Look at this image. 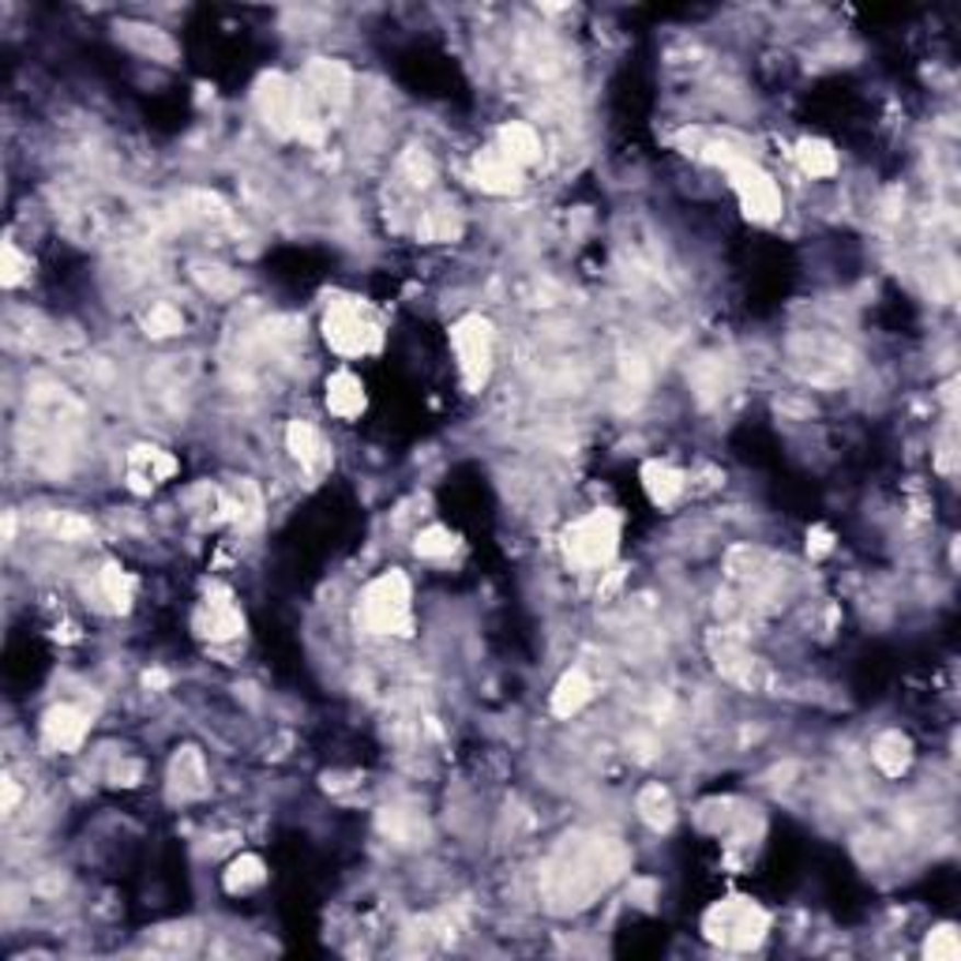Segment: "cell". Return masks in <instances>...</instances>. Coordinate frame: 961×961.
<instances>
[{
  "label": "cell",
  "instance_id": "24",
  "mask_svg": "<svg viewBox=\"0 0 961 961\" xmlns=\"http://www.w3.org/2000/svg\"><path fill=\"white\" fill-rule=\"evenodd\" d=\"M455 534L444 530V526H428V530L417 534V541H413V552H417L421 560H447L455 552Z\"/></svg>",
  "mask_w": 961,
  "mask_h": 961
},
{
  "label": "cell",
  "instance_id": "3",
  "mask_svg": "<svg viewBox=\"0 0 961 961\" xmlns=\"http://www.w3.org/2000/svg\"><path fill=\"white\" fill-rule=\"evenodd\" d=\"M770 916L763 905H755L752 897H725V902L710 905L702 916V931L710 942L725 950H752L766 939Z\"/></svg>",
  "mask_w": 961,
  "mask_h": 961
},
{
  "label": "cell",
  "instance_id": "32",
  "mask_svg": "<svg viewBox=\"0 0 961 961\" xmlns=\"http://www.w3.org/2000/svg\"><path fill=\"white\" fill-rule=\"evenodd\" d=\"M15 800H20V789H15L12 778H4V811H12Z\"/></svg>",
  "mask_w": 961,
  "mask_h": 961
},
{
  "label": "cell",
  "instance_id": "8",
  "mask_svg": "<svg viewBox=\"0 0 961 961\" xmlns=\"http://www.w3.org/2000/svg\"><path fill=\"white\" fill-rule=\"evenodd\" d=\"M87 733H91V718L79 707H72V702H57L42 718V740L53 752H76L87 740Z\"/></svg>",
  "mask_w": 961,
  "mask_h": 961
},
{
  "label": "cell",
  "instance_id": "30",
  "mask_svg": "<svg viewBox=\"0 0 961 961\" xmlns=\"http://www.w3.org/2000/svg\"><path fill=\"white\" fill-rule=\"evenodd\" d=\"M402 170L410 173L413 184H428V181H432V158H428L425 151H417V147H413V151L402 158Z\"/></svg>",
  "mask_w": 961,
  "mask_h": 961
},
{
  "label": "cell",
  "instance_id": "31",
  "mask_svg": "<svg viewBox=\"0 0 961 961\" xmlns=\"http://www.w3.org/2000/svg\"><path fill=\"white\" fill-rule=\"evenodd\" d=\"M808 549L811 552H826V549H831V534H826V530H811L808 534Z\"/></svg>",
  "mask_w": 961,
  "mask_h": 961
},
{
  "label": "cell",
  "instance_id": "2",
  "mask_svg": "<svg viewBox=\"0 0 961 961\" xmlns=\"http://www.w3.org/2000/svg\"><path fill=\"white\" fill-rule=\"evenodd\" d=\"M357 620L373 634H410L413 631V605H410V582L402 571H384L373 579L361 594Z\"/></svg>",
  "mask_w": 961,
  "mask_h": 961
},
{
  "label": "cell",
  "instance_id": "29",
  "mask_svg": "<svg viewBox=\"0 0 961 961\" xmlns=\"http://www.w3.org/2000/svg\"><path fill=\"white\" fill-rule=\"evenodd\" d=\"M196 282L210 294H233L237 289V278L226 267H196Z\"/></svg>",
  "mask_w": 961,
  "mask_h": 961
},
{
  "label": "cell",
  "instance_id": "1",
  "mask_svg": "<svg viewBox=\"0 0 961 961\" xmlns=\"http://www.w3.org/2000/svg\"><path fill=\"white\" fill-rule=\"evenodd\" d=\"M255 110L267 121L278 136H301L320 139V117H316V102L308 91L282 72H267L255 83Z\"/></svg>",
  "mask_w": 961,
  "mask_h": 961
},
{
  "label": "cell",
  "instance_id": "20",
  "mask_svg": "<svg viewBox=\"0 0 961 961\" xmlns=\"http://www.w3.org/2000/svg\"><path fill=\"white\" fill-rule=\"evenodd\" d=\"M263 879H267V868H263V860L260 857H249V853H244V857H237L226 868L222 883H226L229 894H252L255 886H263Z\"/></svg>",
  "mask_w": 961,
  "mask_h": 961
},
{
  "label": "cell",
  "instance_id": "16",
  "mask_svg": "<svg viewBox=\"0 0 961 961\" xmlns=\"http://www.w3.org/2000/svg\"><path fill=\"white\" fill-rule=\"evenodd\" d=\"M286 447H289V455H294L308 473H320L323 466H328V447H323L320 432L308 425V421H289Z\"/></svg>",
  "mask_w": 961,
  "mask_h": 961
},
{
  "label": "cell",
  "instance_id": "6",
  "mask_svg": "<svg viewBox=\"0 0 961 961\" xmlns=\"http://www.w3.org/2000/svg\"><path fill=\"white\" fill-rule=\"evenodd\" d=\"M729 173V184H733V192L740 196V207H744V215L752 218V222H778L785 203H781V188L774 184L770 173L763 170L759 162H752L747 155H740L733 165H725Z\"/></svg>",
  "mask_w": 961,
  "mask_h": 961
},
{
  "label": "cell",
  "instance_id": "17",
  "mask_svg": "<svg viewBox=\"0 0 961 961\" xmlns=\"http://www.w3.org/2000/svg\"><path fill=\"white\" fill-rule=\"evenodd\" d=\"M590 699H594L590 676L582 673V668H571V673L560 676L557 691H552V713H557V718H571V713H579Z\"/></svg>",
  "mask_w": 961,
  "mask_h": 961
},
{
  "label": "cell",
  "instance_id": "12",
  "mask_svg": "<svg viewBox=\"0 0 961 961\" xmlns=\"http://www.w3.org/2000/svg\"><path fill=\"white\" fill-rule=\"evenodd\" d=\"M473 181H478L484 192L507 196V192H518V184H523V170H518L515 162H507V158L492 147V151H481L478 158H473Z\"/></svg>",
  "mask_w": 961,
  "mask_h": 961
},
{
  "label": "cell",
  "instance_id": "21",
  "mask_svg": "<svg viewBox=\"0 0 961 961\" xmlns=\"http://www.w3.org/2000/svg\"><path fill=\"white\" fill-rule=\"evenodd\" d=\"M173 781H178V789L184 792V797H199V792L207 789V770H203L199 752L184 747L178 759H173Z\"/></svg>",
  "mask_w": 961,
  "mask_h": 961
},
{
  "label": "cell",
  "instance_id": "26",
  "mask_svg": "<svg viewBox=\"0 0 961 961\" xmlns=\"http://www.w3.org/2000/svg\"><path fill=\"white\" fill-rule=\"evenodd\" d=\"M102 594H105V602L117 608V613H125L128 602H131V575H125V571L110 563V568L102 571Z\"/></svg>",
  "mask_w": 961,
  "mask_h": 961
},
{
  "label": "cell",
  "instance_id": "28",
  "mask_svg": "<svg viewBox=\"0 0 961 961\" xmlns=\"http://www.w3.org/2000/svg\"><path fill=\"white\" fill-rule=\"evenodd\" d=\"M26 271H31V260H23L20 249L12 241H4V249H0V282L12 289L26 278Z\"/></svg>",
  "mask_w": 961,
  "mask_h": 961
},
{
  "label": "cell",
  "instance_id": "23",
  "mask_svg": "<svg viewBox=\"0 0 961 961\" xmlns=\"http://www.w3.org/2000/svg\"><path fill=\"white\" fill-rule=\"evenodd\" d=\"M639 815L647 819V823L654 826V831H665V826H673V797H668V789H661V785H650V789H642Z\"/></svg>",
  "mask_w": 961,
  "mask_h": 961
},
{
  "label": "cell",
  "instance_id": "19",
  "mask_svg": "<svg viewBox=\"0 0 961 961\" xmlns=\"http://www.w3.org/2000/svg\"><path fill=\"white\" fill-rule=\"evenodd\" d=\"M797 162L811 178H831V173H837V151L826 139H800Z\"/></svg>",
  "mask_w": 961,
  "mask_h": 961
},
{
  "label": "cell",
  "instance_id": "5",
  "mask_svg": "<svg viewBox=\"0 0 961 961\" xmlns=\"http://www.w3.org/2000/svg\"><path fill=\"white\" fill-rule=\"evenodd\" d=\"M323 339L339 357H365L380 346V328L354 297H334L323 316Z\"/></svg>",
  "mask_w": 961,
  "mask_h": 961
},
{
  "label": "cell",
  "instance_id": "10",
  "mask_svg": "<svg viewBox=\"0 0 961 961\" xmlns=\"http://www.w3.org/2000/svg\"><path fill=\"white\" fill-rule=\"evenodd\" d=\"M301 87L308 91V99L316 105H328V110H339V105L350 102V72L339 60H328V57L312 60Z\"/></svg>",
  "mask_w": 961,
  "mask_h": 961
},
{
  "label": "cell",
  "instance_id": "4",
  "mask_svg": "<svg viewBox=\"0 0 961 961\" xmlns=\"http://www.w3.org/2000/svg\"><path fill=\"white\" fill-rule=\"evenodd\" d=\"M616 549H620V515L616 511L597 507L563 530V557L575 568H605L616 557Z\"/></svg>",
  "mask_w": 961,
  "mask_h": 961
},
{
  "label": "cell",
  "instance_id": "7",
  "mask_svg": "<svg viewBox=\"0 0 961 961\" xmlns=\"http://www.w3.org/2000/svg\"><path fill=\"white\" fill-rule=\"evenodd\" d=\"M451 346L466 391H481L492 376V323L481 316H462L451 328Z\"/></svg>",
  "mask_w": 961,
  "mask_h": 961
},
{
  "label": "cell",
  "instance_id": "13",
  "mask_svg": "<svg viewBox=\"0 0 961 961\" xmlns=\"http://www.w3.org/2000/svg\"><path fill=\"white\" fill-rule=\"evenodd\" d=\"M496 151L507 158V162H515L518 170H526V165H537L541 162V136L530 128V125H504L496 136Z\"/></svg>",
  "mask_w": 961,
  "mask_h": 961
},
{
  "label": "cell",
  "instance_id": "25",
  "mask_svg": "<svg viewBox=\"0 0 961 961\" xmlns=\"http://www.w3.org/2000/svg\"><path fill=\"white\" fill-rule=\"evenodd\" d=\"M924 958H931V961H958L961 958L958 931L950 928V924H942V928L931 931L928 942H924Z\"/></svg>",
  "mask_w": 961,
  "mask_h": 961
},
{
  "label": "cell",
  "instance_id": "27",
  "mask_svg": "<svg viewBox=\"0 0 961 961\" xmlns=\"http://www.w3.org/2000/svg\"><path fill=\"white\" fill-rule=\"evenodd\" d=\"M144 328L151 339H170V334H178L184 328V316L173 305H155L151 312H147Z\"/></svg>",
  "mask_w": 961,
  "mask_h": 961
},
{
  "label": "cell",
  "instance_id": "14",
  "mask_svg": "<svg viewBox=\"0 0 961 961\" xmlns=\"http://www.w3.org/2000/svg\"><path fill=\"white\" fill-rule=\"evenodd\" d=\"M368 405V394H365V384L357 380L354 373H334L328 380V410L334 413V417L342 421H354L365 413Z\"/></svg>",
  "mask_w": 961,
  "mask_h": 961
},
{
  "label": "cell",
  "instance_id": "22",
  "mask_svg": "<svg viewBox=\"0 0 961 961\" xmlns=\"http://www.w3.org/2000/svg\"><path fill=\"white\" fill-rule=\"evenodd\" d=\"M417 233H421V241H455L458 233H462V222H458V215L451 207H432V210H425V218H421V226H417Z\"/></svg>",
  "mask_w": 961,
  "mask_h": 961
},
{
  "label": "cell",
  "instance_id": "18",
  "mask_svg": "<svg viewBox=\"0 0 961 961\" xmlns=\"http://www.w3.org/2000/svg\"><path fill=\"white\" fill-rule=\"evenodd\" d=\"M871 759H876V766L886 778H902L913 763V744L902 733H883L876 740V747H871Z\"/></svg>",
  "mask_w": 961,
  "mask_h": 961
},
{
  "label": "cell",
  "instance_id": "11",
  "mask_svg": "<svg viewBox=\"0 0 961 961\" xmlns=\"http://www.w3.org/2000/svg\"><path fill=\"white\" fill-rule=\"evenodd\" d=\"M178 473V458L158 451V447H136L128 458V484L131 492H151L158 481Z\"/></svg>",
  "mask_w": 961,
  "mask_h": 961
},
{
  "label": "cell",
  "instance_id": "15",
  "mask_svg": "<svg viewBox=\"0 0 961 961\" xmlns=\"http://www.w3.org/2000/svg\"><path fill=\"white\" fill-rule=\"evenodd\" d=\"M642 489H647V496L654 500L657 507H673L676 500L684 496V489H687V481H684V473L676 470V466H668V462H647L642 466Z\"/></svg>",
  "mask_w": 961,
  "mask_h": 961
},
{
  "label": "cell",
  "instance_id": "9",
  "mask_svg": "<svg viewBox=\"0 0 961 961\" xmlns=\"http://www.w3.org/2000/svg\"><path fill=\"white\" fill-rule=\"evenodd\" d=\"M196 631L210 642H229L244 631L241 608L233 605V597H229L226 590H210L207 594V602H203L199 616H196Z\"/></svg>",
  "mask_w": 961,
  "mask_h": 961
}]
</instances>
